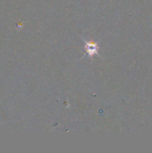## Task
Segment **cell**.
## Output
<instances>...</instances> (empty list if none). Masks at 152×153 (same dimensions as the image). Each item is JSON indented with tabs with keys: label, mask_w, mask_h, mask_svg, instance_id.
<instances>
[{
	"label": "cell",
	"mask_w": 152,
	"mask_h": 153,
	"mask_svg": "<svg viewBox=\"0 0 152 153\" xmlns=\"http://www.w3.org/2000/svg\"><path fill=\"white\" fill-rule=\"evenodd\" d=\"M85 48H86V50H87V52H88V54H89L90 56H93V55L97 54L98 49H99L97 44H95V43H90V42H87Z\"/></svg>",
	"instance_id": "obj_1"
}]
</instances>
